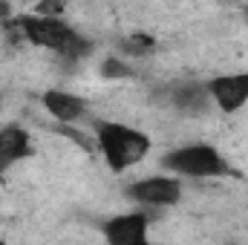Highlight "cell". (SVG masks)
<instances>
[{
  "label": "cell",
  "mask_w": 248,
  "mask_h": 245,
  "mask_svg": "<svg viewBox=\"0 0 248 245\" xmlns=\"http://www.w3.org/2000/svg\"><path fill=\"white\" fill-rule=\"evenodd\" d=\"M15 23H17L20 41L41 46V49H49L63 61H84L93 52V41L84 32H78L75 26H69L63 17L23 15V17H15Z\"/></svg>",
  "instance_id": "6da1fadb"
},
{
  "label": "cell",
  "mask_w": 248,
  "mask_h": 245,
  "mask_svg": "<svg viewBox=\"0 0 248 245\" xmlns=\"http://www.w3.org/2000/svg\"><path fill=\"white\" fill-rule=\"evenodd\" d=\"M95 147L113 173L136 168L153 147L150 136L124 122H95Z\"/></svg>",
  "instance_id": "7a4b0ae2"
},
{
  "label": "cell",
  "mask_w": 248,
  "mask_h": 245,
  "mask_svg": "<svg viewBox=\"0 0 248 245\" xmlns=\"http://www.w3.org/2000/svg\"><path fill=\"white\" fill-rule=\"evenodd\" d=\"M162 173H170L176 179H228L234 176V168L228 156L208 141H187L162 156Z\"/></svg>",
  "instance_id": "3957f363"
},
{
  "label": "cell",
  "mask_w": 248,
  "mask_h": 245,
  "mask_svg": "<svg viewBox=\"0 0 248 245\" xmlns=\"http://www.w3.org/2000/svg\"><path fill=\"white\" fill-rule=\"evenodd\" d=\"M124 193L141 211L144 208H176L185 196V187H182V179L170 173H150V176L130 182Z\"/></svg>",
  "instance_id": "277c9868"
},
{
  "label": "cell",
  "mask_w": 248,
  "mask_h": 245,
  "mask_svg": "<svg viewBox=\"0 0 248 245\" xmlns=\"http://www.w3.org/2000/svg\"><path fill=\"white\" fill-rule=\"evenodd\" d=\"M101 237L107 245H153L150 240V216L147 211H124L101 222Z\"/></svg>",
  "instance_id": "5b68a950"
},
{
  "label": "cell",
  "mask_w": 248,
  "mask_h": 245,
  "mask_svg": "<svg viewBox=\"0 0 248 245\" xmlns=\"http://www.w3.org/2000/svg\"><path fill=\"white\" fill-rule=\"evenodd\" d=\"M208 95L214 110H219L222 116H234L240 110H246L248 104V69L240 72H219L214 78L205 81Z\"/></svg>",
  "instance_id": "8992f818"
},
{
  "label": "cell",
  "mask_w": 248,
  "mask_h": 245,
  "mask_svg": "<svg viewBox=\"0 0 248 245\" xmlns=\"http://www.w3.org/2000/svg\"><path fill=\"white\" fill-rule=\"evenodd\" d=\"M41 107L44 113L52 119L55 124L63 127H75L90 116V101L78 92H69V90H46L41 92Z\"/></svg>",
  "instance_id": "52a82bcc"
},
{
  "label": "cell",
  "mask_w": 248,
  "mask_h": 245,
  "mask_svg": "<svg viewBox=\"0 0 248 245\" xmlns=\"http://www.w3.org/2000/svg\"><path fill=\"white\" fill-rule=\"evenodd\" d=\"M168 104L179 116H185V119H199V116H205V113L214 110L205 81H182V84H173L170 92H168Z\"/></svg>",
  "instance_id": "ba28073f"
},
{
  "label": "cell",
  "mask_w": 248,
  "mask_h": 245,
  "mask_svg": "<svg viewBox=\"0 0 248 245\" xmlns=\"http://www.w3.org/2000/svg\"><path fill=\"white\" fill-rule=\"evenodd\" d=\"M32 153H35V144H32V136L26 127H20V124L0 127V173L9 170L12 165L29 159Z\"/></svg>",
  "instance_id": "9c48e42d"
},
{
  "label": "cell",
  "mask_w": 248,
  "mask_h": 245,
  "mask_svg": "<svg viewBox=\"0 0 248 245\" xmlns=\"http://www.w3.org/2000/svg\"><path fill=\"white\" fill-rule=\"evenodd\" d=\"M119 58H130V61H139V58H147L156 52V38L147 35V32H130L119 38Z\"/></svg>",
  "instance_id": "30bf717a"
},
{
  "label": "cell",
  "mask_w": 248,
  "mask_h": 245,
  "mask_svg": "<svg viewBox=\"0 0 248 245\" xmlns=\"http://www.w3.org/2000/svg\"><path fill=\"white\" fill-rule=\"evenodd\" d=\"M98 72H101V78H107V81H122V78H130V66H127V61L119 58V55L104 58Z\"/></svg>",
  "instance_id": "8fae6325"
},
{
  "label": "cell",
  "mask_w": 248,
  "mask_h": 245,
  "mask_svg": "<svg viewBox=\"0 0 248 245\" xmlns=\"http://www.w3.org/2000/svg\"><path fill=\"white\" fill-rule=\"evenodd\" d=\"M9 20H15V9H12V3L0 0V26H6Z\"/></svg>",
  "instance_id": "7c38bea8"
},
{
  "label": "cell",
  "mask_w": 248,
  "mask_h": 245,
  "mask_svg": "<svg viewBox=\"0 0 248 245\" xmlns=\"http://www.w3.org/2000/svg\"><path fill=\"white\" fill-rule=\"evenodd\" d=\"M3 104H6V98H3V92H0V110H3Z\"/></svg>",
  "instance_id": "4fadbf2b"
},
{
  "label": "cell",
  "mask_w": 248,
  "mask_h": 245,
  "mask_svg": "<svg viewBox=\"0 0 248 245\" xmlns=\"http://www.w3.org/2000/svg\"><path fill=\"white\" fill-rule=\"evenodd\" d=\"M243 15H246V20H248V6H246V9H243Z\"/></svg>",
  "instance_id": "5bb4252c"
},
{
  "label": "cell",
  "mask_w": 248,
  "mask_h": 245,
  "mask_svg": "<svg viewBox=\"0 0 248 245\" xmlns=\"http://www.w3.org/2000/svg\"><path fill=\"white\" fill-rule=\"evenodd\" d=\"M0 245H9V243H6V240H0Z\"/></svg>",
  "instance_id": "9a60e30c"
}]
</instances>
